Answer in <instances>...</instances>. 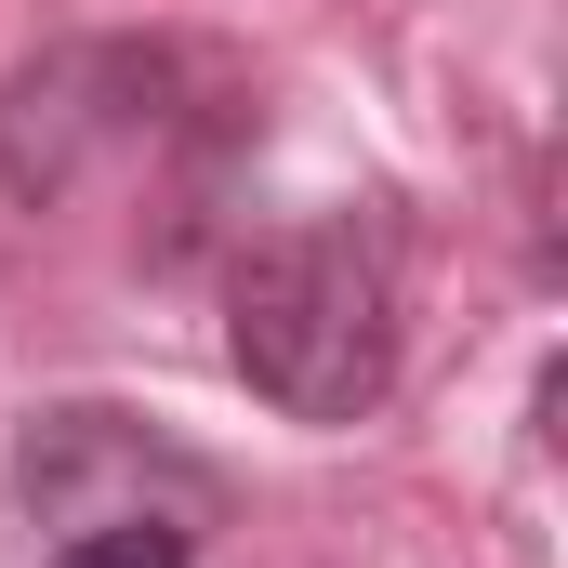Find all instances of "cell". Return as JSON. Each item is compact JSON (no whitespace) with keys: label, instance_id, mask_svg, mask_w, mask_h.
Here are the masks:
<instances>
[{"label":"cell","instance_id":"1","mask_svg":"<svg viewBox=\"0 0 568 568\" xmlns=\"http://www.w3.org/2000/svg\"><path fill=\"white\" fill-rule=\"evenodd\" d=\"M397 252L357 212H304L225 278V357L291 424H371L397 397Z\"/></svg>","mask_w":568,"mask_h":568},{"label":"cell","instance_id":"2","mask_svg":"<svg viewBox=\"0 0 568 568\" xmlns=\"http://www.w3.org/2000/svg\"><path fill=\"white\" fill-rule=\"evenodd\" d=\"M13 489L53 529H93V516H199L212 503V476L172 463L159 436H133L120 410H40L27 449H13Z\"/></svg>","mask_w":568,"mask_h":568},{"label":"cell","instance_id":"3","mask_svg":"<svg viewBox=\"0 0 568 568\" xmlns=\"http://www.w3.org/2000/svg\"><path fill=\"white\" fill-rule=\"evenodd\" d=\"M40 568H199V516H93Z\"/></svg>","mask_w":568,"mask_h":568}]
</instances>
